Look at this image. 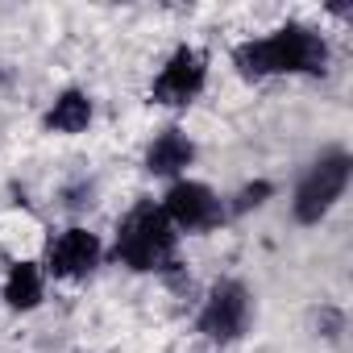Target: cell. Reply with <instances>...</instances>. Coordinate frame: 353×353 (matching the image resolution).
<instances>
[{"label":"cell","instance_id":"1","mask_svg":"<svg viewBox=\"0 0 353 353\" xmlns=\"http://www.w3.org/2000/svg\"><path fill=\"white\" fill-rule=\"evenodd\" d=\"M328 63H332L328 38L307 21H287L270 34H258L233 46V67L250 83H262L274 75H324Z\"/></svg>","mask_w":353,"mask_h":353},{"label":"cell","instance_id":"2","mask_svg":"<svg viewBox=\"0 0 353 353\" xmlns=\"http://www.w3.org/2000/svg\"><path fill=\"white\" fill-rule=\"evenodd\" d=\"M179 254V233L170 229L166 212L158 208V200H137L121 221H117V233H112V250L108 258L133 274H162Z\"/></svg>","mask_w":353,"mask_h":353},{"label":"cell","instance_id":"3","mask_svg":"<svg viewBox=\"0 0 353 353\" xmlns=\"http://www.w3.org/2000/svg\"><path fill=\"white\" fill-rule=\"evenodd\" d=\"M349 174H353V158H349L345 145L320 150L307 162V170L299 174L295 192H291V216L299 225H320L341 204V196L349 192Z\"/></svg>","mask_w":353,"mask_h":353},{"label":"cell","instance_id":"4","mask_svg":"<svg viewBox=\"0 0 353 353\" xmlns=\"http://www.w3.org/2000/svg\"><path fill=\"white\" fill-rule=\"evenodd\" d=\"M254 324V291L241 279H216L196 312V332L212 345H233Z\"/></svg>","mask_w":353,"mask_h":353},{"label":"cell","instance_id":"5","mask_svg":"<svg viewBox=\"0 0 353 353\" xmlns=\"http://www.w3.org/2000/svg\"><path fill=\"white\" fill-rule=\"evenodd\" d=\"M158 208L166 212L170 229L179 233V237H208V233H216V229L229 221L225 200H221L208 183L192 179V174H188V179L166 183V192H162Z\"/></svg>","mask_w":353,"mask_h":353},{"label":"cell","instance_id":"6","mask_svg":"<svg viewBox=\"0 0 353 353\" xmlns=\"http://www.w3.org/2000/svg\"><path fill=\"white\" fill-rule=\"evenodd\" d=\"M204 88H208V54L183 42L158 67V75L150 83V100L162 104V108H188V104L200 100Z\"/></svg>","mask_w":353,"mask_h":353},{"label":"cell","instance_id":"7","mask_svg":"<svg viewBox=\"0 0 353 353\" xmlns=\"http://www.w3.org/2000/svg\"><path fill=\"white\" fill-rule=\"evenodd\" d=\"M104 258H108V250H104V241H100L92 229L67 225V229H59V233L46 241L42 270L54 274V279H63V283H79V279H92V274L104 266Z\"/></svg>","mask_w":353,"mask_h":353},{"label":"cell","instance_id":"8","mask_svg":"<svg viewBox=\"0 0 353 353\" xmlns=\"http://www.w3.org/2000/svg\"><path fill=\"white\" fill-rule=\"evenodd\" d=\"M196 158H200V145L192 141V133L179 129V125H166V129H158V133L145 141V150H141V170L154 174V179L174 183V179H188V170L196 166Z\"/></svg>","mask_w":353,"mask_h":353},{"label":"cell","instance_id":"9","mask_svg":"<svg viewBox=\"0 0 353 353\" xmlns=\"http://www.w3.org/2000/svg\"><path fill=\"white\" fill-rule=\"evenodd\" d=\"M92 121H96V100H92V92H83V88H63V92L46 104V112H42V133H50V137H79V133L92 129Z\"/></svg>","mask_w":353,"mask_h":353},{"label":"cell","instance_id":"10","mask_svg":"<svg viewBox=\"0 0 353 353\" xmlns=\"http://www.w3.org/2000/svg\"><path fill=\"white\" fill-rule=\"evenodd\" d=\"M0 299H5L9 312L42 307V299H46V270H42V262H30V258L13 262L5 270V283H0Z\"/></svg>","mask_w":353,"mask_h":353},{"label":"cell","instance_id":"11","mask_svg":"<svg viewBox=\"0 0 353 353\" xmlns=\"http://www.w3.org/2000/svg\"><path fill=\"white\" fill-rule=\"evenodd\" d=\"M270 200H274V183H270V179H254V183L237 188V192L225 200V208H229V216H245V212L266 208Z\"/></svg>","mask_w":353,"mask_h":353},{"label":"cell","instance_id":"12","mask_svg":"<svg viewBox=\"0 0 353 353\" xmlns=\"http://www.w3.org/2000/svg\"><path fill=\"white\" fill-rule=\"evenodd\" d=\"M63 200H67L71 212H83V208L96 204V183H92V179H79V183H71V188L63 192Z\"/></svg>","mask_w":353,"mask_h":353}]
</instances>
